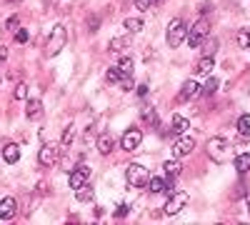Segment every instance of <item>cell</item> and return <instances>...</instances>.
Segmentation results:
<instances>
[{
  "mask_svg": "<svg viewBox=\"0 0 250 225\" xmlns=\"http://www.w3.org/2000/svg\"><path fill=\"white\" fill-rule=\"evenodd\" d=\"M108 48H110L113 53H120L123 48H128V40H125V38H113L110 43H108Z\"/></svg>",
  "mask_w": 250,
  "mask_h": 225,
  "instance_id": "obj_28",
  "label": "cell"
},
{
  "mask_svg": "<svg viewBox=\"0 0 250 225\" xmlns=\"http://www.w3.org/2000/svg\"><path fill=\"white\" fill-rule=\"evenodd\" d=\"M62 150V145L58 143V145H43L38 153V160H40V165H53V163L58 160V153Z\"/></svg>",
  "mask_w": 250,
  "mask_h": 225,
  "instance_id": "obj_10",
  "label": "cell"
},
{
  "mask_svg": "<svg viewBox=\"0 0 250 225\" xmlns=\"http://www.w3.org/2000/svg\"><path fill=\"white\" fill-rule=\"evenodd\" d=\"M143 120H145V123H150L153 128L158 125V115H155V110H153V108H143Z\"/></svg>",
  "mask_w": 250,
  "mask_h": 225,
  "instance_id": "obj_30",
  "label": "cell"
},
{
  "mask_svg": "<svg viewBox=\"0 0 250 225\" xmlns=\"http://www.w3.org/2000/svg\"><path fill=\"white\" fill-rule=\"evenodd\" d=\"M8 58V50H5V45H0V60H5Z\"/></svg>",
  "mask_w": 250,
  "mask_h": 225,
  "instance_id": "obj_39",
  "label": "cell"
},
{
  "mask_svg": "<svg viewBox=\"0 0 250 225\" xmlns=\"http://www.w3.org/2000/svg\"><path fill=\"white\" fill-rule=\"evenodd\" d=\"M125 178H128V183L133 188H145L148 180H150V170L143 168L140 163H130V165L125 168Z\"/></svg>",
  "mask_w": 250,
  "mask_h": 225,
  "instance_id": "obj_2",
  "label": "cell"
},
{
  "mask_svg": "<svg viewBox=\"0 0 250 225\" xmlns=\"http://www.w3.org/2000/svg\"><path fill=\"white\" fill-rule=\"evenodd\" d=\"M13 98H15V100H25V98H28V85H25V83H20V85L15 88Z\"/></svg>",
  "mask_w": 250,
  "mask_h": 225,
  "instance_id": "obj_31",
  "label": "cell"
},
{
  "mask_svg": "<svg viewBox=\"0 0 250 225\" xmlns=\"http://www.w3.org/2000/svg\"><path fill=\"white\" fill-rule=\"evenodd\" d=\"M125 213H128V205H125V203H120L118 210H115V215H118V218H125Z\"/></svg>",
  "mask_w": 250,
  "mask_h": 225,
  "instance_id": "obj_36",
  "label": "cell"
},
{
  "mask_svg": "<svg viewBox=\"0 0 250 225\" xmlns=\"http://www.w3.org/2000/svg\"><path fill=\"white\" fill-rule=\"evenodd\" d=\"M8 3H15V5H18V3H20V0H8Z\"/></svg>",
  "mask_w": 250,
  "mask_h": 225,
  "instance_id": "obj_41",
  "label": "cell"
},
{
  "mask_svg": "<svg viewBox=\"0 0 250 225\" xmlns=\"http://www.w3.org/2000/svg\"><path fill=\"white\" fill-rule=\"evenodd\" d=\"M193 150H195V140H193L190 135H185V133L175 140V145H173L175 158H185V155H190Z\"/></svg>",
  "mask_w": 250,
  "mask_h": 225,
  "instance_id": "obj_9",
  "label": "cell"
},
{
  "mask_svg": "<svg viewBox=\"0 0 250 225\" xmlns=\"http://www.w3.org/2000/svg\"><path fill=\"white\" fill-rule=\"evenodd\" d=\"M145 188H148L150 193H173V180L168 183V180H163V178H153L150 175V180H148V185H145Z\"/></svg>",
  "mask_w": 250,
  "mask_h": 225,
  "instance_id": "obj_12",
  "label": "cell"
},
{
  "mask_svg": "<svg viewBox=\"0 0 250 225\" xmlns=\"http://www.w3.org/2000/svg\"><path fill=\"white\" fill-rule=\"evenodd\" d=\"M138 95H140V98L148 95V85H138Z\"/></svg>",
  "mask_w": 250,
  "mask_h": 225,
  "instance_id": "obj_38",
  "label": "cell"
},
{
  "mask_svg": "<svg viewBox=\"0 0 250 225\" xmlns=\"http://www.w3.org/2000/svg\"><path fill=\"white\" fill-rule=\"evenodd\" d=\"M125 30L128 33H140L143 30V18H125Z\"/></svg>",
  "mask_w": 250,
  "mask_h": 225,
  "instance_id": "obj_20",
  "label": "cell"
},
{
  "mask_svg": "<svg viewBox=\"0 0 250 225\" xmlns=\"http://www.w3.org/2000/svg\"><path fill=\"white\" fill-rule=\"evenodd\" d=\"M188 200H190V195L185 190H173L168 195V203H165V215H178L188 205Z\"/></svg>",
  "mask_w": 250,
  "mask_h": 225,
  "instance_id": "obj_6",
  "label": "cell"
},
{
  "mask_svg": "<svg viewBox=\"0 0 250 225\" xmlns=\"http://www.w3.org/2000/svg\"><path fill=\"white\" fill-rule=\"evenodd\" d=\"M75 198H78L80 203H90V200H93V188L85 183L83 188H78V190H75Z\"/></svg>",
  "mask_w": 250,
  "mask_h": 225,
  "instance_id": "obj_22",
  "label": "cell"
},
{
  "mask_svg": "<svg viewBox=\"0 0 250 225\" xmlns=\"http://www.w3.org/2000/svg\"><path fill=\"white\" fill-rule=\"evenodd\" d=\"M238 133L243 135V138H248L250 135V115L245 113V115H240V120H238Z\"/></svg>",
  "mask_w": 250,
  "mask_h": 225,
  "instance_id": "obj_25",
  "label": "cell"
},
{
  "mask_svg": "<svg viewBox=\"0 0 250 225\" xmlns=\"http://www.w3.org/2000/svg\"><path fill=\"white\" fill-rule=\"evenodd\" d=\"M188 128H190V123H188L185 118H180V115H175V118H173V130H175L178 135L188 133Z\"/></svg>",
  "mask_w": 250,
  "mask_h": 225,
  "instance_id": "obj_24",
  "label": "cell"
},
{
  "mask_svg": "<svg viewBox=\"0 0 250 225\" xmlns=\"http://www.w3.org/2000/svg\"><path fill=\"white\" fill-rule=\"evenodd\" d=\"M208 33H210V23H208V18H200L198 23H193L190 28H188V43H190V48H200L203 40L208 38Z\"/></svg>",
  "mask_w": 250,
  "mask_h": 225,
  "instance_id": "obj_4",
  "label": "cell"
},
{
  "mask_svg": "<svg viewBox=\"0 0 250 225\" xmlns=\"http://www.w3.org/2000/svg\"><path fill=\"white\" fill-rule=\"evenodd\" d=\"M203 53H205L208 58H213V55L218 53V38H205V40H203Z\"/></svg>",
  "mask_w": 250,
  "mask_h": 225,
  "instance_id": "obj_19",
  "label": "cell"
},
{
  "mask_svg": "<svg viewBox=\"0 0 250 225\" xmlns=\"http://www.w3.org/2000/svg\"><path fill=\"white\" fill-rule=\"evenodd\" d=\"M165 40H168L170 48L183 45V40H188V25L183 23L180 18H173L168 23V33H165Z\"/></svg>",
  "mask_w": 250,
  "mask_h": 225,
  "instance_id": "obj_1",
  "label": "cell"
},
{
  "mask_svg": "<svg viewBox=\"0 0 250 225\" xmlns=\"http://www.w3.org/2000/svg\"><path fill=\"white\" fill-rule=\"evenodd\" d=\"M158 5H163V0H153V8H158Z\"/></svg>",
  "mask_w": 250,
  "mask_h": 225,
  "instance_id": "obj_40",
  "label": "cell"
},
{
  "mask_svg": "<svg viewBox=\"0 0 250 225\" xmlns=\"http://www.w3.org/2000/svg\"><path fill=\"white\" fill-rule=\"evenodd\" d=\"M15 40H18V43H25V40H28V30H18Z\"/></svg>",
  "mask_w": 250,
  "mask_h": 225,
  "instance_id": "obj_37",
  "label": "cell"
},
{
  "mask_svg": "<svg viewBox=\"0 0 250 225\" xmlns=\"http://www.w3.org/2000/svg\"><path fill=\"white\" fill-rule=\"evenodd\" d=\"M163 170H165V175L175 178V175H180V163L178 160H165L163 163Z\"/></svg>",
  "mask_w": 250,
  "mask_h": 225,
  "instance_id": "obj_21",
  "label": "cell"
},
{
  "mask_svg": "<svg viewBox=\"0 0 250 225\" xmlns=\"http://www.w3.org/2000/svg\"><path fill=\"white\" fill-rule=\"evenodd\" d=\"M140 143H143V133H140V128H130V130H125V133H123V138H120V148H123V150H128V153H133V150L140 148Z\"/></svg>",
  "mask_w": 250,
  "mask_h": 225,
  "instance_id": "obj_7",
  "label": "cell"
},
{
  "mask_svg": "<svg viewBox=\"0 0 250 225\" xmlns=\"http://www.w3.org/2000/svg\"><path fill=\"white\" fill-rule=\"evenodd\" d=\"M98 23H100V20H98V15L88 18V28H90V30H98Z\"/></svg>",
  "mask_w": 250,
  "mask_h": 225,
  "instance_id": "obj_35",
  "label": "cell"
},
{
  "mask_svg": "<svg viewBox=\"0 0 250 225\" xmlns=\"http://www.w3.org/2000/svg\"><path fill=\"white\" fill-rule=\"evenodd\" d=\"M115 150V138L110 135V133H103L100 138H98V153L100 155H110Z\"/></svg>",
  "mask_w": 250,
  "mask_h": 225,
  "instance_id": "obj_14",
  "label": "cell"
},
{
  "mask_svg": "<svg viewBox=\"0 0 250 225\" xmlns=\"http://www.w3.org/2000/svg\"><path fill=\"white\" fill-rule=\"evenodd\" d=\"M218 85H220V83H218V78H213V75H210V78H208V83L203 85V90H200V93H205V95H213V93L218 90Z\"/></svg>",
  "mask_w": 250,
  "mask_h": 225,
  "instance_id": "obj_27",
  "label": "cell"
},
{
  "mask_svg": "<svg viewBox=\"0 0 250 225\" xmlns=\"http://www.w3.org/2000/svg\"><path fill=\"white\" fill-rule=\"evenodd\" d=\"M18 213V200L15 198H3L0 200V220H10Z\"/></svg>",
  "mask_w": 250,
  "mask_h": 225,
  "instance_id": "obj_13",
  "label": "cell"
},
{
  "mask_svg": "<svg viewBox=\"0 0 250 225\" xmlns=\"http://www.w3.org/2000/svg\"><path fill=\"white\" fill-rule=\"evenodd\" d=\"M238 45L240 48H250V28L238 30Z\"/></svg>",
  "mask_w": 250,
  "mask_h": 225,
  "instance_id": "obj_29",
  "label": "cell"
},
{
  "mask_svg": "<svg viewBox=\"0 0 250 225\" xmlns=\"http://www.w3.org/2000/svg\"><path fill=\"white\" fill-rule=\"evenodd\" d=\"M3 160H5V163H10V165L20 160V148L15 145V143H8V145L3 148Z\"/></svg>",
  "mask_w": 250,
  "mask_h": 225,
  "instance_id": "obj_16",
  "label": "cell"
},
{
  "mask_svg": "<svg viewBox=\"0 0 250 225\" xmlns=\"http://www.w3.org/2000/svg\"><path fill=\"white\" fill-rule=\"evenodd\" d=\"M65 43H68V30H65V25L58 23L50 30V38H48V55H58L62 48H65Z\"/></svg>",
  "mask_w": 250,
  "mask_h": 225,
  "instance_id": "obj_5",
  "label": "cell"
},
{
  "mask_svg": "<svg viewBox=\"0 0 250 225\" xmlns=\"http://www.w3.org/2000/svg\"><path fill=\"white\" fill-rule=\"evenodd\" d=\"M215 68V63H213V58H208V55H203L200 60H198V65H195V73L198 75H210V70Z\"/></svg>",
  "mask_w": 250,
  "mask_h": 225,
  "instance_id": "obj_17",
  "label": "cell"
},
{
  "mask_svg": "<svg viewBox=\"0 0 250 225\" xmlns=\"http://www.w3.org/2000/svg\"><path fill=\"white\" fill-rule=\"evenodd\" d=\"M118 68H120V73L123 75H133V58H120V63H118Z\"/></svg>",
  "mask_w": 250,
  "mask_h": 225,
  "instance_id": "obj_26",
  "label": "cell"
},
{
  "mask_svg": "<svg viewBox=\"0 0 250 225\" xmlns=\"http://www.w3.org/2000/svg\"><path fill=\"white\" fill-rule=\"evenodd\" d=\"M70 140H73V125H68V128H65V133H62V140H60L62 150H65V148L70 145Z\"/></svg>",
  "mask_w": 250,
  "mask_h": 225,
  "instance_id": "obj_32",
  "label": "cell"
},
{
  "mask_svg": "<svg viewBox=\"0 0 250 225\" xmlns=\"http://www.w3.org/2000/svg\"><path fill=\"white\" fill-rule=\"evenodd\" d=\"M248 210H250V198H248Z\"/></svg>",
  "mask_w": 250,
  "mask_h": 225,
  "instance_id": "obj_42",
  "label": "cell"
},
{
  "mask_svg": "<svg viewBox=\"0 0 250 225\" xmlns=\"http://www.w3.org/2000/svg\"><path fill=\"white\" fill-rule=\"evenodd\" d=\"M198 95H200V85L195 83V80H185L180 93H178V100H180V103H185V100H193Z\"/></svg>",
  "mask_w": 250,
  "mask_h": 225,
  "instance_id": "obj_11",
  "label": "cell"
},
{
  "mask_svg": "<svg viewBox=\"0 0 250 225\" xmlns=\"http://www.w3.org/2000/svg\"><path fill=\"white\" fill-rule=\"evenodd\" d=\"M233 165L238 173H248L250 170V153H238L235 160H233Z\"/></svg>",
  "mask_w": 250,
  "mask_h": 225,
  "instance_id": "obj_18",
  "label": "cell"
},
{
  "mask_svg": "<svg viewBox=\"0 0 250 225\" xmlns=\"http://www.w3.org/2000/svg\"><path fill=\"white\" fill-rule=\"evenodd\" d=\"M0 155H3V153H0Z\"/></svg>",
  "mask_w": 250,
  "mask_h": 225,
  "instance_id": "obj_43",
  "label": "cell"
},
{
  "mask_svg": "<svg viewBox=\"0 0 250 225\" xmlns=\"http://www.w3.org/2000/svg\"><path fill=\"white\" fill-rule=\"evenodd\" d=\"M88 180H90V168H88V165H83V163H80L78 168L70 170V188H73V190L83 188Z\"/></svg>",
  "mask_w": 250,
  "mask_h": 225,
  "instance_id": "obj_8",
  "label": "cell"
},
{
  "mask_svg": "<svg viewBox=\"0 0 250 225\" xmlns=\"http://www.w3.org/2000/svg\"><path fill=\"white\" fill-rule=\"evenodd\" d=\"M208 155H210V160H215V163H225L228 158H230V143H228L225 138H210L208 140Z\"/></svg>",
  "mask_w": 250,
  "mask_h": 225,
  "instance_id": "obj_3",
  "label": "cell"
},
{
  "mask_svg": "<svg viewBox=\"0 0 250 225\" xmlns=\"http://www.w3.org/2000/svg\"><path fill=\"white\" fill-rule=\"evenodd\" d=\"M133 3H135L138 10H150L153 8V0H133Z\"/></svg>",
  "mask_w": 250,
  "mask_h": 225,
  "instance_id": "obj_33",
  "label": "cell"
},
{
  "mask_svg": "<svg viewBox=\"0 0 250 225\" xmlns=\"http://www.w3.org/2000/svg\"><path fill=\"white\" fill-rule=\"evenodd\" d=\"M18 23H20V20H18V15L8 18V20H5V30H15V28H18Z\"/></svg>",
  "mask_w": 250,
  "mask_h": 225,
  "instance_id": "obj_34",
  "label": "cell"
},
{
  "mask_svg": "<svg viewBox=\"0 0 250 225\" xmlns=\"http://www.w3.org/2000/svg\"><path fill=\"white\" fill-rule=\"evenodd\" d=\"M25 115L30 120H40V118H43V103H40L38 98H30L28 100V108H25Z\"/></svg>",
  "mask_w": 250,
  "mask_h": 225,
  "instance_id": "obj_15",
  "label": "cell"
},
{
  "mask_svg": "<svg viewBox=\"0 0 250 225\" xmlns=\"http://www.w3.org/2000/svg\"><path fill=\"white\" fill-rule=\"evenodd\" d=\"M123 78H125V75L120 73V68H118V65H115V68H110V70L105 73V80H108V83H113V85H120V83H123Z\"/></svg>",
  "mask_w": 250,
  "mask_h": 225,
  "instance_id": "obj_23",
  "label": "cell"
}]
</instances>
